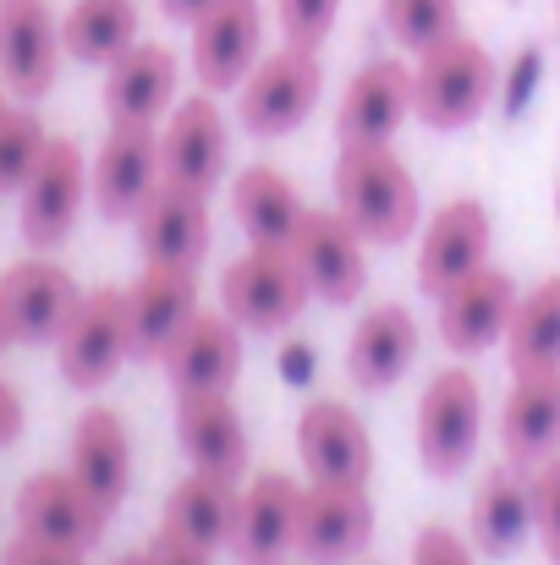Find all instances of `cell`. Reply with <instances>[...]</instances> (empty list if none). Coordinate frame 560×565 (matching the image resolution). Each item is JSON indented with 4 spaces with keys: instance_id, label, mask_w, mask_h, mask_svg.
I'll list each match as a JSON object with an SVG mask.
<instances>
[{
    "instance_id": "24",
    "label": "cell",
    "mask_w": 560,
    "mask_h": 565,
    "mask_svg": "<svg viewBox=\"0 0 560 565\" xmlns=\"http://www.w3.org/2000/svg\"><path fill=\"white\" fill-rule=\"evenodd\" d=\"M177 445L192 461V472H214V478H247L253 467V445H247V423L231 401V390H209V395H177Z\"/></svg>"
},
{
    "instance_id": "13",
    "label": "cell",
    "mask_w": 560,
    "mask_h": 565,
    "mask_svg": "<svg viewBox=\"0 0 560 565\" xmlns=\"http://www.w3.org/2000/svg\"><path fill=\"white\" fill-rule=\"evenodd\" d=\"M160 182H166L160 127H110L105 143H99V154L88 160V203L110 225L138 220V209L155 198Z\"/></svg>"
},
{
    "instance_id": "39",
    "label": "cell",
    "mask_w": 560,
    "mask_h": 565,
    "mask_svg": "<svg viewBox=\"0 0 560 565\" xmlns=\"http://www.w3.org/2000/svg\"><path fill=\"white\" fill-rule=\"evenodd\" d=\"M0 565H88V555L83 550H66V544H44L33 533H17L0 550Z\"/></svg>"
},
{
    "instance_id": "17",
    "label": "cell",
    "mask_w": 560,
    "mask_h": 565,
    "mask_svg": "<svg viewBox=\"0 0 560 565\" xmlns=\"http://www.w3.org/2000/svg\"><path fill=\"white\" fill-rule=\"evenodd\" d=\"M297 456L314 483H363L373 478V434L341 395H314L297 417Z\"/></svg>"
},
{
    "instance_id": "4",
    "label": "cell",
    "mask_w": 560,
    "mask_h": 565,
    "mask_svg": "<svg viewBox=\"0 0 560 565\" xmlns=\"http://www.w3.org/2000/svg\"><path fill=\"white\" fill-rule=\"evenodd\" d=\"M418 461L429 478H456L473 467L478 456V434H484V384L473 369H434L423 395H418Z\"/></svg>"
},
{
    "instance_id": "30",
    "label": "cell",
    "mask_w": 560,
    "mask_h": 565,
    "mask_svg": "<svg viewBox=\"0 0 560 565\" xmlns=\"http://www.w3.org/2000/svg\"><path fill=\"white\" fill-rule=\"evenodd\" d=\"M303 209H308L303 192L292 188V177H281L275 166H242L231 177V214H236L247 242H292Z\"/></svg>"
},
{
    "instance_id": "43",
    "label": "cell",
    "mask_w": 560,
    "mask_h": 565,
    "mask_svg": "<svg viewBox=\"0 0 560 565\" xmlns=\"http://www.w3.org/2000/svg\"><path fill=\"white\" fill-rule=\"evenodd\" d=\"M11 347H17V341H11V324H6V308H0V358H6Z\"/></svg>"
},
{
    "instance_id": "44",
    "label": "cell",
    "mask_w": 560,
    "mask_h": 565,
    "mask_svg": "<svg viewBox=\"0 0 560 565\" xmlns=\"http://www.w3.org/2000/svg\"><path fill=\"white\" fill-rule=\"evenodd\" d=\"M110 565H149V550H127L121 561H110Z\"/></svg>"
},
{
    "instance_id": "29",
    "label": "cell",
    "mask_w": 560,
    "mask_h": 565,
    "mask_svg": "<svg viewBox=\"0 0 560 565\" xmlns=\"http://www.w3.org/2000/svg\"><path fill=\"white\" fill-rule=\"evenodd\" d=\"M528 533H533V483H528V472H517L511 461H500V467H489L478 478L467 539H473L478 555L506 561L511 550H522Z\"/></svg>"
},
{
    "instance_id": "6",
    "label": "cell",
    "mask_w": 560,
    "mask_h": 565,
    "mask_svg": "<svg viewBox=\"0 0 560 565\" xmlns=\"http://www.w3.org/2000/svg\"><path fill=\"white\" fill-rule=\"evenodd\" d=\"M133 358L127 330V286H94L72 308L66 330L55 335V369L72 390H105Z\"/></svg>"
},
{
    "instance_id": "20",
    "label": "cell",
    "mask_w": 560,
    "mask_h": 565,
    "mask_svg": "<svg viewBox=\"0 0 560 565\" xmlns=\"http://www.w3.org/2000/svg\"><path fill=\"white\" fill-rule=\"evenodd\" d=\"M182 61L171 44L138 39L121 61L105 66V116L110 127H160L177 105Z\"/></svg>"
},
{
    "instance_id": "41",
    "label": "cell",
    "mask_w": 560,
    "mask_h": 565,
    "mask_svg": "<svg viewBox=\"0 0 560 565\" xmlns=\"http://www.w3.org/2000/svg\"><path fill=\"white\" fill-rule=\"evenodd\" d=\"M22 428H28V406H22L17 384L0 374V450H11L22 439Z\"/></svg>"
},
{
    "instance_id": "34",
    "label": "cell",
    "mask_w": 560,
    "mask_h": 565,
    "mask_svg": "<svg viewBox=\"0 0 560 565\" xmlns=\"http://www.w3.org/2000/svg\"><path fill=\"white\" fill-rule=\"evenodd\" d=\"M379 17H384L390 39L412 55H423L440 39L462 33V6L456 0H379Z\"/></svg>"
},
{
    "instance_id": "23",
    "label": "cell",
    "mask_w": 560,
    "mask_h": 565,
    "mask_svg": "<svg viewBox=\"0 0 560 565\" xmlns=\"http://www.w3.org/2000/svg\"><path fill=\"white\" fill-rule=\"evenodd\" d=\"M418 347H423L418 313L406 302H373V308H363V319L347 335V379L358 390H369V395L395 390L401 379L412 374Z\"/></svg>"
},
{
    "instance_id": "45",
    "label": "cell",
    "mask_w": 560,
    "mask_h": 565,
    "mask_svg": "<svg viewBox=\"0 0 560 565\" xmlns=\"http://www.w3.org/2000/svg\"><path fill=\"white\" fill-rule=\"evenodd\" d=\"M6 110H11V88L0 83V121H6Z\"/></svg>"
},
{
    "instance_id": "7",
    "label": "cell",
    "mask_w": 560,
    "mask_h": 565,
    "mask_svg": "<svg viewBox=\"0 0 560 565\" xmlns=\"http://www.w3.org/2000/svg\"><path fill=\"white\" fill-rule=\"evenodd\" d=\"M495 253V214L484 198H451L440 203L423 231H418V291L423 297H445L451 286H462L467 275H478Z\"/></svg>"
},
{
    "instance_id": "27",
    "label": "cell",
    "mask_w": 560,
    "mask_h": 565,
    "mask_svg": "<svg viewBox=\"0 0 560 565\" xmlns=\"http://www.w3.org/2000/svg\"><path fill=\"white\" fill-rule=\"evenodd\" d=\"M242 324L220 308V313H198L192 324H187L182 335H177V347L160 358V369L171 379V390L177 395H209V390H231L236 379H242Z\"/></svg>"
},
{
    "instance_id": "46",
    "label": "cell",
    "mask_w": 560,
    "mask_h": 565,
    "mask_svg": "<svg viewBox=\"0 0 560 565\" xmlns=\"http://www.w3.org/2000/svg\"><path fill=\"white\" fill-rule=\"evenodd\" d=\"M556 220H560V177H556Z\"/></svg>"
},
{
    "instance_id": "38",
    "label": "cell",
    "mask_w": 560,
    "mask_h": 565,
    "mask_svg": "<svg viewBox=\"0 0 560 565\" xmlns=\"http://www.w3.org/2000/svg\"><path fill=\"white\" fill-rule=\"evenodd\" d=\"M412 565H478V550H473L467 533H456L445 522H429L412 539Z\"/></svg>"
},
{
    "instance_id": "10",
    "label": "cell",
    "mask_w": 560,
    "mask_h": 565,
    "mask_svg": "<svg viewBox=\"0 0 560 565\" xmlns=\"http://www.w3.org/2000/svg\"><path fill=\"white\" fill-rule=\"evenodd\" d=\"M373 500L363 483H308L297 500V539L292 555L308 565L363 561L373 544Z\"/></svg>"
},
{
    "instance_id": "21",
    "label": "cell",
    "mask_w": 560,
    "mask_h": 565,
    "mask_svg": "<svg viewBox=\"0 0 560 565\" xmlns=\"http://www.w3.org/2000/svg\"><path fill=\"white\" fill-rule=\"evenodd\" d=\"M412 116V66L395 55L363 61L336 105V143H395Z\"/></svg>"
},
{
    "instance_id": "2",
    "label": "cell",
    "mask_w": 560,
    "mask_h": 565,
    "mask_svg": "<svg viewBox=\"0 0 560 565\" xmlns=\"http://www.w3.org/2000/svg\"><path fill=\"white\" fill-rule=\"evenodd\" d=\"M500 94V66L484 39L451 33L434 50L412 61V116L429 132H462L473 127Z\"/></svg>"
},
{
    "instance_id": "22",
    "label": "cell",
    "mask_w": 560,
    "mask_h": 565,
    "mask_svg": "<svg viewBox=\"0 0 560 565\" xmlns=\"http://www.w3.org/2000/svg\"><path fill=\"white\" fill-rule=\"evenodd\" d=\"M138 231V253L144 264H177V269H203L209 242H214V220H209V192L160 182L155 198L138 209L133 220Z\"/></svg>"
},
{
    "instance_id": "16",
    "label": "cell",
    "mask_w": 560,
    "mask_h": 565,
    "mask_svg": "<svg viewBox=\"0 0 560 565\" xmlns=\"http://www.w3.org/2000/svg\"><path fill=\"white\" fill-rule=\"evenodd\" d=\"M61 17L50 0H0V83L11 99L33 105L61 77Z\"/></svg>"
},
{
    "instance_id": "19",
    "label": "cell",
    "mask_w": 560,
    "mask_h": 565,
    "mask_svg": "<svg viewBox=\"0 0 560 565\" xmlns=\"http://www.w3.org/2000/svg\"><path fill=\"white\" fill-rule=\"evenodd\" d=\"M198 269L177 264H144V275L127 286V330H133V358L160 363L177 335L198 319Z\"/></svg>"
},
{
    "instance_id": "8",
    "label": "cell",
    "mask_w": 560,
    "mask_h": 565,
    "mask_svg": "<svg viewBox=\"0 0 560 565\" xmlns=\"http://www.w3.org/2000/svg\"><path fill=\"white\" fill-rule=\"evenodd\" d=\"M286 247H292V258L319 302L352 308L369 291V242L347 225L341 209H303Z\"/></svg>"
},
{
    "instance_id": "48",
    "label": "cell",
    "mask_w": 560,
    "mask_h": 565,
    "mask_svg": "<svg viewBox=\"0 0 560 565\" xmlns=\"http://www.w3.org/2000/svg\"><path fill=\"white\" fill-rule=\"evenodd\" d=\"M556 28H560V0H556Z\"/></svg>"
},
{
    "instance_id": "1",
    "label": "cell",
    "mask_w": 560,
    "mask_h": 565,
    "mask_svg": "<svg viewBox=\"0 0 560 565\" xmlns=\"http://www.w3.org/2000/svg\"><path fill=\"white\" fill-rule=\"evenodd\" d=\"M330 188L336 209L369 247H401L423 231V192L395 143H341Z\"/></svg>"
},
{
    "instance_id": "31",
    "label": "cell",
    "mask_w": 560,
    "mask_h": 565,
    "mask_svg": "<svg viewBox=\"0 0 560 565\" xmlns=\"http://www.w3.org/2000/svg\"><path fill=\"white\" fill-rule=\"evenodd\" d=\"M138 28H144L138 0H72L61 17V44H66V61L110 66L138 44Z\"/></svg>"
},
{
    "instance_id": "26",
    "label": "cell",
    "mask_w": 560,
    "mask_h": 565,
    "mask_svg": "<svg viewBox=\"0 0 560 565\" xmlns=\"http://www.w3.org/2000/svg\"><path fill=\"white\" fill-rule=\"evenodd\" d=\"M297 500L303 483L292 472H258L242 483V505H236V527H231V555L242 565H270L292 555L297 539Z\"/></svg>"
},
{
    "instance_id": "36",
    "label": "cell",
    "mask_w": 560,
    "mask_h": 565,
    "mask_svg": "<svg viewBox=\"0 0 560 565\" xmlns=\"http://www.w3.org/2000/svg\"><path fill=\"white\" fill-rule=\"evenodd\" d=\"M336 17H341V0H275L281 44L325 50V39L336 33Z\"/></svg>"
},
{
    "instance_id": "25",
    "label": "cell",
    "mask_w": 560,
    "mask_h": 565,
    "mask_svg": "<svg viewBox=\"0 0 560 565\" xmlns=\"http://www.w3.org/2000/svg\"><path fill=\"white\" fill-rule=\"evenodd\" d=\"M500 456L517 472H533L560 456V369L511 374V390L500 401Z\"/></svg>"
},
{
    "instance_id": "9",
    "label": "cell",
    "mask_w": 560,
    "mask_h": 565,
    "mask_svg": "<svg viewBox=\"0 0 560 565\" xmlns=\"http://www.w3.org/2000/svg\"><path fill=\"white\" fill-rule=\"evenodd\" d=\"M88 203V160L72 138H50L44 160L33 166L28 188L17 192V225H22V242L33 253H55L72 231H77V214Z\"/></svg>"
},
{
    "instance_id": "35",
    "label": "cell",
    "mask_w": 560,
    "mask_h": 565,
    "mask_svg": "<svg viewBox=\"0 0 560 565\" xmlns=\"http://www.w3.org/2000/svg\"><path fill=\"white\" fill-rule=\"evenodd\" d=\"M44 149H50L44 121L28 105H11L6 121H0V198H17V192L28 188V177L44 160Z\"/></svg>"
},
{
    "instance_id": "33",
    "label": "cell",
    "mask_w": 560,
    "mask_h": 565,
    "mask_svg": "<svg viewBox=\"0 0 560 565\" xmlns=\"http://www.w3.org/2000/svg\"><path fill=\"white\" fill-rule=\"evenodd\" d=\"M506 363H511V374L560 369V269L522 291L511 330H506Z\"/></svg>"
},
{
    "instance_id": "28",
    "label": "cell",
    "mask_w": 560,
    "mask_h": 565,
    "mask_svg": "<svg viewBox=\"0 0 560 565\" xmlns=\"http://www.w3.org/2000/svg\"><path fill=\"white\" fill-rule=\"evenodd\" d=\"M72 478L110 511H121L127 489H133V434H127V417L116 406H88L77 423H72Z\"/></svg>"
},
{
    "instance_id": "14",
    "label": "cell",
    "mask_w": 560,
    "mask_h": 565,
    "mask_svg": "<svg viewBox=\"0 0 560 565\" xmlns=\"http://www.w3.org/2000/svg\"><path fill=\"white\" fill-rule=\"evenodd\" d=\"M258 61H264V6L258 0H214L192 22V77L203 94H236Z\"/></svg>"
},
{
    "instance_id": "15",
    "label": "cell",
    "mask_w": 560,
    "mask_h": 565,
    "mask_svg": "<svg viewBox=\"0 0 560 565\" xmlns=\"http://www.w3.org/2000/svg\"><path fill=\"white\" fill-rule=\"evenodd\" d=\"M77 302H83V286L72 280V269L44 253L0 269V308L17 347H55Z\"/></svg>"
},
{
    "instance_id": "5",
    "label": "cell",
    "mask_w": 560,
    "mask_h": 565,
    "mask_svg": "<svg viewBox=\"0 0 560 565\" xmlns=\"http://www.w3.org/2000/svg\"><path fill=\"white\" fill-rule=\"evenodd\" d=\"M319 94H325L319 50L281 44V50H264V61L236 88V121L253 138H286L319 110Z\"/></svg>"
},
{
    "instance_id": "47",
    "label": "cell",
    "mask_w": 560,
    "mask_h": 565,
    "mask_svg": "<svg viewBox=\"0 0 560 565\" xmlns=\"http://www.w3.org/2000/svg\"><path fill=\"white\" fill-rule=\"evenodd\" d=\"M270 565H308V561H270Z\"/></svg>"
},
{
    "instance_id": "42",
    "label": "cell",
    "mask_w": 560,
    "mask_h": 565,
    "mask_svg": "<svg viewBox=\"0 0 560 565\" xmlns=\"http://www.w3.org/2000/svg\"><path fill=\"white\" fill-rule=\"evenodd\" d=\"M209 6H214V0H160V11H166L171 22H187V28H192Z\"/></svg>"
},
{
    "instance_id": "11",
    "label": "cell",
    "mask_w": 560,
    "mask_h": 565,
    "mask_svg": "<svg viewBox=\"0 0 560 565\" xmlns=\"http://www.w3.org/2000/svg\"><path fill=\"white\" fill-rule=\"evenodd\" d=\"M160 166L166 182L192 192H214L231 171V121L220 110V94H187L160 121Z\"/></svg>"
},
{
    "instance_id": "18",
    "label": "cell",
    "mask_w": 560,
    "mask_h": 565,
    "mask_svg": "<svg viewBox=\"0 0 560 565\" xmlns=\"http://www.w3.org/2000/svg\"><path fill=\"white\" fill-rule=\"evenodd\" d=\"M110 505H99L77 478L72 467L66 472H33L22 489H17V533H33L44 544H66V550H94L110 527Z\"/></svg>"
},
{
    "instance_id": "3",
    "label": "cell",
    "mask_w": 560,
    "mask_h": 565,
    "mask_svg": "<svg viewBox=\"0 0 560 565\" xmlns=\"http://www.w3.org/2000/svg\"><path fill=\"white\" fill-rule=\"evenodd\" d=\"M308 302L314 291L286 242H247V253H236L220 275V308L247 335H286Z\"/></svg>"
},
{
    "instance_id": "37",
    "label": "cell",
    "mask_w": 560,
    "mask_h": 565,
    "mask_svg": "<svg viewBox=\"0 0 560 565\" xmlns=\"http://www.w3.org/2000/svg\"><path fill=\"white\" fill-rule=\"evenodd\" d=\"M528 483H533V533H539L550 565H560V456L533 467Z\"/></svg>"
},
{
    "instance_id": "12",
    "label": "cell",
    "mask_w": 560,
    "mask_h": 565,
    "mask_svg": "<svg viewBox=\"0 0 560 565\" xmlns=\"http://www.w3.org/2000/svg\"><path fill=\"white\" fill-rule=\"evenodd\" d=\"M517 302H522L517 275L500 264H484L478 275H467L434 302V330L456 358H484L489 347H506Z\"/></svg>"
},
{
    "instance_id": "40",
    "label": "cell",
    "mask_w": 560,
    "mask_h": 565,
    "mask_svg": "<svg viewBox=\"0 0 560 565\" xmlns=\"http://www.w3.org/2000/svg\"><path fill=\"white\" fill-rule=\"evenodd\" d=\"M144 550H149V565H214V550H203V544H192L182 533H171L166 522H160V533H155Z\"/></svg>"
},
{
    "instance_id": "32",
    "label": "cell",
    "mask_w": 560,
    "mask_h": 565,
    "mask_svg": "<svg viewBox=\"0 0 560 565\" xmlns=\"http://www.w3.org/2000/svg\"><path fill=\"white\" fill-rule=\"evenodd\" d=\"M236 505H242V483L236 478H214V472H187L166 500V527L182 533L203 550L231 544L236 527Z\"/></svg>"
}]
</instances>
